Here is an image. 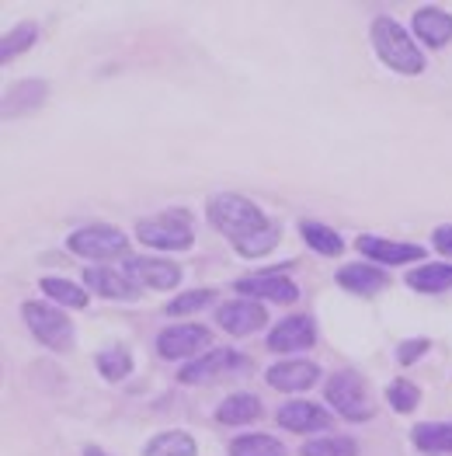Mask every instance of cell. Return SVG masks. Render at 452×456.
I'll list each match as a JSON object with an SVG mask.
<instances>
[{"label": "cell", "instance_id": "obj_1", "mask_svg": "<svg viewBox=\"0 0 452 456\" xmlns=\"http://www.w3.org/2000/svg\"><path fill=\"white\" fill-rule=\"evenodd\" d=\"M206 213H209V224L220 230L233 248L247 244L251 237H258V233H264V230L275 224V220L264 216V209L254 199H247L240 191H216L209 199Z\"/></svg>", "mask_w": 452, "mask_h": 456}, {"label": "cell", "instance_id": "obj_2", "mask_svg": "<svg viewBox=\"0 0 452 456\" xmlns=\"http://www.w3.org/2000/svg\"><path fill=\"white\" fill-rule=\"evenodd\" d=\"M369 38H373V49L376 56L400 77H417L424 74V53L417 49L415 36L390 14H376L373 25H369Z\"/></svg>", "mask_w": 452, "mask_h": 456}, {"label": "cell", "instance_id": "obj_3", "mask_svg": "<svg viewBox=\"0 0 452 456\" xmlns=\"http://www.w3.org/2000/svg\"><path fill=\"white\" fill-rule=\"evenodd\" d=\"M133 237L153 251H189L195 244V224H191L189 209H164L157 216L136 220Z\"/></svg>", "mask_w": 452, "mask_h": 456}, {"label": "cell", "instance_id": "obj_4", "mask_svg": "<svg viewBox=\"0 0 452 456\" xmlns=\"http://www.w3.org/2000/svg\"><path fill=\"white\" fill-rule=\"evenodd\" d=\"M21 321L25 328L32 331V338L42 342L52 352H70L77 345V328L70 321L67 310H60L56 304H45V300H25L21 304Z\"/></svg>", "mask_w": 452, "mask_h": 456}, {"label": "cell", "instance_id": "obj_5", "mask_svg": "<svg viewBox=\"0 0 452 456\" xmlns=\"http://www.w3.org/2000/svg\"><path fill=\"white\" fill-rule=\"evenodd\" d=\"M324 401L331 404V411L344 421H369L376 415V404L369 397L366 380L355 370H341L324 383Z\"/></svg>", "mask_w": 452, "mask_h": 456}, {"label": "cell", "instance_id": "obj_6", "mask_svg": "<svg viewBox=\"0 0 452 456\" xmlns=\"http://www.w3.org/2000/svg\"><path fill=\"white\" fill-rule=\"evenodd\" d=\"M67 248L87 258V262H112V258H129V237L125 230L112 227V224H87V227L70 230Z\"/></svg>", "mask_w": 452, "mask_h": 456}, {"label": "cell", "instance_id": "obj_7", "mask_svg": "<svg viewBox=\"0 0 452 456\" xmlns=\"http://www.w3.org/2000/svg\"><path fill=\"white\" fill-rule=\"evenodd\" d=\"M213 348V331L206 324H191V321H182V324H167L160 335H157V355L167 359V362H191L198 355H206Z\"/></svg>", "mask_w": 452, "mask_h": 456}, {"label": "cell", "instance_id": "obj_8", "mask_svg": "<svg viewBox=\"0 0 452 456\" xmlns=\"http://www.w3.org/2000/svg\"><path fill=\"white\" fill-rule=\"evenodd\" d=\"M240 370H251V359L240 355L237 348H209L206 355L191 359L182 366L178 380L185 387H198V383H209V380H220L226 373H240Z\"/></svg>", "mask_w": 452, "mask_h": 456}, {"label": "cell", "instance_id": "obj_9", "mask_svg": "<svg viewBox=\"0 0 452 456\" xmlns=\"http://www.w3.org/2000/svg\"><path fill=\"white\" fill-rule=\"evenodd\" d=\"M122 272L140 286V289H178L182 286V265H174L171 258L160 255H129L122 262Z\"/></svg>", "mask_w": 452, "mask_h": 456}, {"label": "cell", "instance_id": "obj_10", "mask_svg": "<svg viewBox=\"0 0 452 456\" xmlns=\"http://www.w3.org/2000/svg\"><path fill=\"white\" fill-rule=\"evenodd\" d=\"M233 289L247 300L258 304H296L300 300V286L286 275V272H254L233 282Z\"/></svg>", "mask_w": 452, "mask_h": 456}, {"label": "cell", "instance_id": "obj_11", "mask_svg": "<svg viewBox=\"0 0 452 456\" xmlns=\"http://www.w3.org/2000/svg\"><path fill=\"white\" fill-rule=\"evenodd\" d=\"M264 345H268V352H278V355L293 359V352H306V348L317 345V321L310 314H289L268 331Z\"/></svg>", "mask_w": 452, "mask_h": 456}, {"label": "cell", "instance_id": "obj_12", "mask_svg": "<svg viewBox=\"0 0 452 456\" xmlns=\"http://www.w3.org/2000/svg\"><path fill=\"white\" fill-rule=\"evenodd\" d=\"M359 255H366L373 265L390 268V265H411V262H424V248L411 244V240H390L379 233H362L355 240Z\"/></svg>", "mask_w": 452, "mask_h": 456}, {"label": "cell", "instance_id": "obj_13", "mask_svg": "<svg viewBox=\"0 0 452 456\" xmlns=\"http://www.w3.org/2000/svg\"><path fill=\"white\" fill-rule=\"evenodd\" d=\"M264 321H268V310L258 300H247V297H233L226 304L216 306V324L220 331L233 335V338H247L254 331H262Z\"/></svg>", "mask_w": 452, "mask_h": 456}, {"label": "cell", "instance_id": "obj_14", "mask_svg": "<svg viewBox=\"0 0 452 456\" xmlns=\"http://www.w3.org/2000/svg\"><path fill=\"white\" fill-rule=\"evenodd\" d=\"M264 380L271 390H282V394H303L310 387L320 383V366L310 362V359H282V362H271L264 370Z\"/></svg>", "mask_w": 452, "mask_h": 456}, {"label": "cell", "instance_id": "obj_15", "mask_svg": "<svg viewBox=\"0 0 452 456\" xmlns=\"http://www.w3.org/2000/svg\"><path fill=\"white\" fill-rule=\"evenodd\" d=\"M275 421H278L286 432L306 436V432H331L335 415H331L324 404H317V401H289V404L278 408Z\"/></svg>", "mask_w": 452, "mask_h": 456}, {"label": "cell", "instance_id": "obj_16", "mask_svg": "<svg viewBox=\"0 0 452 456\" xmlns=\"http://www.w3.org/2000/svg\"><path fill=\"white\" fill-rule=\"evenodd\" d=\"M84 286H87V293H94L101 300H140V286L122 268L87 265L84 268Z\"/></svg>", "mask_w": 452, "mask_h": 456}, {"label": "cell", "instance_id": "obj_17", "mask_svg": "<svg viewBox=\"0 0 452 456\" xmlns=\"http://www.w3.org/2000/svg\"><path fill=\"white\" fill-rule=\"evenodd\" d=\"M411 36L417 42H424L428 49H442L452 42V14L439 4H428V7H417L415 18H411Z\"/></svg>", "mask_w": 452, "mask_h": 456}, {"label": "cell", "instance_id": "obj_18", "mask_svg": "<svg viewBox=\"0 0 452 456\" xmlns=\"http://www.w3.org/2000/svg\"><path fill=\"white\" fill-rule=\"evenodd\" d=\"M335 282L355 297H376L379 289L390 286V272L373 265V262H348L335 272Z\"/></svg>", "mask_w": 452, "mask_h": 456}, {"label": "cell", "instance_id": "obj_19", "mask_svg": "<svg viewBox=\"0 0 452 456\" xmlns=\"http://www.w3.org/2000/svg\"><path fill=\"white\" fill-rule=\"evenodd\" d=\"M45 94H49V84L45 80H18L14 87H7L4 94V118H14V115L36 112L45 105Z\"/></svg>", "mask_w": 452, "mask_h": 456}, {"label": "cell", "instance_id": "obj_20", "mask_svg": "<svg viewBox=\"0 0 452 456\" xmlns=\"http://www.w3.org/2000/svg\"><path fill=\"white\" fill-rule=\"evenodd\" d=\"M411 443L424 456H452V421H421L411 428Z\"/></svg>", "mask_w": 452, "mask_h": 456}, {"label": "cell", "instance_id": "obj_21", "mask_svg": "<svg viewBox=\"0 0 452 456\" xmlns=\"http://www.w3.org/2000/svg\"><path fill=\"white\" fill-rule=\"evenodd\" d=\"M300 237L303 244L320 258H341L344 255V237L335 227L320 224V220H300Z\"/></svg>", "mask_w": 452, "mask_h": 456}, {"label": "cell", "instance_id": "obj_22", "mask_svg": "<svg viewBox=\"0 0 452 456\" xmlns=\"http://www.w3.org/2000/svg\"><path fill=\"white\" fill-rule=\"evenodd\" d=\"M38 289H42L56 306L84 310V306L91 304L87 286H80V282H74V279H63V275H42V279H38Z\"/></svg>", "mask_w": 452, "mask_h": 456}, {"label": "cell", "instance_id": "obj_23", "mask_svg": "<svg viewBox=\"0 0 452 456\" xmlns=\"http://www.w3.org/2000/svg\"><path fill=\"white\" fill-rule=\"evenodd\" d=\"M258 419H262V397L258 394H230L223 404L216 408V421L230 425V428L251 425V421Z\"/></svg>", "mask_w": 452, "mask_h": 456}, {"label": "cell", "instance_id": "obj_24", "mask_svg": "<svg viewBox=\"0 0 452 456\" xmlns=\"http://www.w3.org/2000/svg\"><path fill=\"white\" fill-rule=\"evenodd\" d=\"M143 456H198V443L185 428H167L143 446Z\"/></svg>", "mask_w": 452, "mask_h": 456}, {"label": "cell", "instance_id": "obj_25", "mask_svg": "<svg viewBox=\"0 0 452 456\" xmlns=\"http://www.w3.org/2000/svg\"><path fill=\"white\" fill-rule=\"evenodd\" d=\"M404 282H408L415 293H446V289H452V265L449 262L417 265L404 275Z\"/></svg>", "mask_w": 452, "mask_h": 456}, {"label": "cell", "instance_id": "obj_26", "mask_svg": "<svg viewBox=\"0 0 452 456\" xmlns=\"http://www.w3.org/2000/svg\"><path fill=\"white\" fill-rule=\"evenodd\" d=\"M94 366L109 383H118L133 373V352L125 345H109V348H101L94 355Z\"/></svg>", "mask_w": 452, "mask_h": 456}, {"label": "cell", "instance_id": "obj_27", "mask_svg": "<svg viewBox=\"0 0 452 456\" xmlns=\"http://www.w3.org/2000/svg\"><path fill=\"white\" fill-rule=\"evenodd\" d=\"M230 456H289L282 446V439L264 436V432H251V436H237L230 443Z\"/></svg>", "mask_w": 452, "mask_h": 456}, {"label": "cell", "instance_id": "obj_28", "mask_svg": "<svg viewBox=\"0 0 452 456\" xmlns=\"http://www.w3.org/2000/svg\"><path fill=\"white\" fill-rule=\"evenodd\" d=\"M38 42V25L36 21H18L4 42H0V63H11L14 56H21V53H28L32 45Z\"/></svg>", "mask_w": 452, "mask_h": 456}, {"label": "cell", "instance_id": "obj_29", "mask_svg": "<svg viewBox=\"0 0 452 456\" xmlns=\"http://www.w3.org/2000/svg\"><path fill=\"white\" fill-rule=\"evenodd\" d=\"M300 456H359V443L351 436H317L303 443Z\"/></svg>", "mask_w": 452, "mask_h": 456}, {"label": "cell", "instance_id": "obj_30", "mask_svg": "<svg viewBox=\"0 0 452 456\" xmlns=\"http://www.w3.org/2000/svg\"><path fill=\"white\" fill-rule=\"evenodd\" d=\"M386 404L397 411V415H411V411H417L421 408V387L411 380H393L390 387H386Z\"/></svg>", "mask_w": 452, "mask_h": 456}, {"label": "cell", "instance_id": "obj_31", "mask_svg": "<svg viewBox=\"0 0 452 456\" xmlns=\"http://www.w3.org/2000/svg\"><path fill=\"white\" fill-rule=\"evenodd\" d=\"M209 304H216V289H189V293H178L174 300H167V314L171 317H189V314H198Z\"/></svg>", "mask_w": 452, "mask_h": 456}, {"label": "cell", "instance_id": "obj_32", "mask_svg": "<svg viewBox=\"0 0 452 456\" xmlns=\"http://www.w3.org/2000/svg\"><path fill=\"white\" fill-rule=\"evenodd\" d=\"M278 240H282V227H278V224H271V227L264 230V233L251 237L247 244H240V248H237V255L254 262V258H264V255H271V251L278 248Z\"/></svg>", "mask_w": 452, "mask_h": 456}, {"label": "cell", "instance_id": "obj_33", "mask_svg": "<svg viewBox=\"0 0 452 456\" xmlns=\"http://www.w3.org/2000/svg\"><path fill=\"white\" fill-rule=\"evenodd\" d=\"M428 348H432L428 338H408V342L397 345V362H400V366H411V362H417Z\"/></svg>", "mask_w": 452, "mask_h": 456}, {"label": "cell", "instance_id": "obj_34", "mask_svg": "<svg viewBox=\"0 0 452 456\" xmlns=\"http://www.w3.org/2000/svg\"><path fill=\"white\" fill-rule=\"evenodd\" d=\"M432 244L446 255V258H452V224H442V227H435V233H432Z\"/></svg>", "mask_w": 452, "mask_h": 456}, {"label": "cell", "instance_id": "obj_35", "mask_svg": "<svg viewBox=\"0 0 452 456\" xmlns=\"http://www.w3.org/2000/svg\"><path fill=\"white\" fill-rule=\"evenodd\" d=\"M84 456H112V453H105L101 446H94V443H87V446H84Z\"/></svg>", "mask_w": 452, "mask_h": 456}]
</instances>
